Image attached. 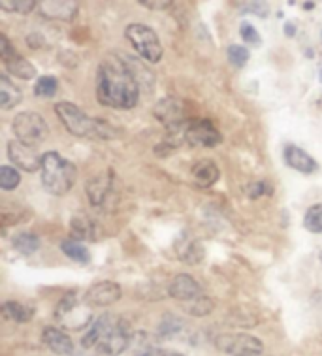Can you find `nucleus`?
Listing matches in <instances>:
<instances>
[{
	"label": "nucleus",
	"mask_w": 322,
	"mask_h": 356,
	"mask_svg": "<svg viewBox=\"0 0 322 356\" xmlns=\"http://www.w3.org/2000/svg\"><path fill=\"white\" fill-rule=\"evenodd\" d=\"M97 98L106 108L132 110L140 102V81L130 65L110 53L97 70Z\"/></svg>",
	"instance_id": "obj_1"
},
{
	"label": "nucleus",
	"mask_w": 322,
	"mask_h": 356,
	"mask_svg": "<svg viewBox=\"0 0 322 356\" xmlns=\"http://www.w3.org/2000/svg\"><path fill=\"white\" fill-rule=\"evenodd\" d=\"M42 187L55 196H65L72 191L78 179V168L76 164L57 153V151H47L42 155Z\"/></svg>",
	"instance_id": "obj_2"
},
{
	"label": "nucleus",
	"mask_w": 322,
	"mask_h": 356,
	"mask_svg": "<svg viewBox=\"0 0 322 356\" xmlns=\"http://www.w3.org/2000/svg\"><path fill=\"white\" fill-rule=\"evenodd\" d=\"M55 113L72 136L87 138V140H110L113 136L108 123L92 119L76 104L57 102L55 104Z\"/></svg>",
	"instance_id": "obj_3"
},
{
	"label": "nucleus",
	"mask_w": 322,
	"mask_h": 356,
	"mask_svg": "<svg viewBox=\"0 0 322 356\" xmlns=\"http://www.w3.org/2000/svg\"><path fill=\"white\" fill-rule=\"evenodd\" d=\"M124 36L130 42V46L134 47V51L147 60L149 65H156L162 58V44L156 33L151 26L143 23H132L124 29Z\"/></svg>",
	"instance_id": "obj_4"
},
{
	"label": "nucleus",
	"mask_w": 322,
	"mask_h": 356,
	"mask_svg": "<svg viewBox=\"0 0 322 356\" xmlns=\"http://www.w3.org/2000/svg\"><path fill=\"white\" fill-rule=\"evenodd\" d=\"M55 321L68 330H81L92 324V313L87 304H79L78 294L74 291L66 292L55 307Z\"/></svg>",
	"instance_id": "obj_5"
},
{
	"label": "nucleus",
	"mask_w": 322,
	"mask_h": 356,
	"mask_svg": "<svg viewBox=\"0 0 322 356\" xmlns=\"http://www.w3.org/2000/svg\"><path fill=\"white\" fill-rule=\"evenodd\" d=\"M12 130L15 138L29 147H36L49 136V127L36 111H21L13 117Z\"/></svg>",
	"instance_id": "obj_6"
},
{
	"label": "nucleus",
	"mask_w": 322,
	"mask_h": 356,
	"mask_svg": "<svg viewBox=\"0 0 322 356\" xmlns=\"http://www.w3.org/2000/svg\"><path fill=\"white\" fill-rule=\"evenodd\" d=\"M215 349L225 355L238 356L245 353H264V343L252 334L236 332V334H219L215 337Z\"/></svg>",
	"instance_id": "obj_7"
},
{
	"label": "nucleus",
	"mask_w": 322,
	"mask_h": 356,
	"mask_svg": "<svg viewBox=\"0 0 322 356\" xmlns=\"http://www.w3.org/2000/svg\"><path fill=\"white\" fill-rule=\"evenodd\" d=\"M153 115H155L168 130L181 129V127H185V124L191 121L187 104L175 97L162 98L161 102H156V106L153 108Z\"/></svg>",
	"instance_id": "obj_8"
},
{
	"label": "nucleus",
	"mask_w": 322,
	"mask_h": 356,
	"mask_svg": "<svg viewBox=\"0 0 322 356\" xmlns=\"http://www.w3.org/2000/svg\"><path fill=\"white\" fill-rule=\"evenodd\" d=\"M0 42H2L0 57H2L4 66H6L8 74H12L13 78L23 79V81H31V79L36 78V74H38L36 66L13 49L6 34H0Z\"/></svg>",
	"instance_id": "obj_9"
},
{
	"label": "nucleus",
	"mask_w": 322,
	"mask_h": 356,
	"mask_svg": "<svg viewBox=\"0 0 322 356\" xmlns=\"http://www.w3.org/2000/svg\"><path fill=\"white\" fill-rule=\"evenodd\" d=\"M185 142L198 147H215L223 142V134L215 129V124L207 119H191L185 124Z\"/></svg>",
	"instance_id": "obj_10"
},
{
	"label": "nucleus",
	"mask_w": 322,
	"mask_h": 356,
	"mask_svg": "<svg viewBox=\"0 0 322 356\" xmlns=\"http://www.w3.org/2000/svg\"><path fill=\"white\" fill-rule=\"evenodd\" d=\"M6 149L8 159L17 170L34 174V172H40V168H42V156L34 151V147H29L25 143H21L19 140H10Z\"/></svg>",
	"instance_id": "obj_11"
},
{
	"label": "nucleus",
	"mask_w": 322,
	"mask_h": 356,
	"mask_svg": "<svg viewBox=\"0 0 322 356\" xmlns=\"http://www.w3.org/2000/svg\"><path fill=\"white\" fill-rule=\"evenodd\" d=\"M122 296L121 285L115 281H98L85 292L83 304L89 307H108V305L117 304Z\"/></svg>",
	"instance_id": "obj_12"
},
{
	"label": "nucleus",
	"mask_w": 322,
	"mask_h": 356,
	"mask_svg": "<svg viewBox=\"0 0 322 356\" xmlns=\"http://www.w3.org/2000/svg\"><path fill=\"white\" fill-rule=\"evenodd\" d=\"M132 332H130V324L124 318H119L117 326L111 330V334L102 341L98 347V353L102 356H119L121 353L129 349L132 343Z\"/></svg>",
	"instance_id": "obj_13"
},
{
	"label": "nucleus",
	"mask_w": 322,
	"mask_h": 356,
	"mask_svg": "<svg viewBox=\"0 0 322 356\" xmlns=\"http://www.w3.org/2000/svg\"><path fill=\"white\" fill-rule=\"evenodd\" d=\"M119 318L111 313H106V315H100L97 321H92V324L89 326V330L85 332V336L81 337V345L85 349H98L106 337L110 336L111 330L115 328Z\"/></svg>",
	"instance_id": "obj_14"
},
{
	"label": "nucleus",
	"mask_w": 322,
	"mask_h": 356,
	"mask_svg": "<svg viewBox=\"0 0 322 356\" xmlns=\"http://www.w3.org/2000/svg\"><path fill=\"white\" fill-rule=\"evenodd\" d=\"M168 294L170 298L187 304L191 300L202 296V285L191 273H177L168 286Z\"/></svg>",
	"instance_id": "obj_15"
},
{
	"label": "nucleus",
	"mask_w": 322,
	"mask_h": 356,
	"mask_svg": "<svg viewBox=\"0 0 322 356\" xmlns=\"http://www.w3.org/2000/svg\"><path fill=\"white\" fill-rule=\"evenodd\" d=\"M111 191H113V172H102V174L95 175L92 179L85 183V193L87 198L92 206H102L106 200L110 198Z\"/></svg>",
	"instance_id": "obj_16"
},
{
	"label": "nucleus",
	"mask_w": 322,
	"mask_h": 356,
	"mask_svg": "<svg viewBox=\"0 0 322 356\" xmlns=\"http://www.w3.org/2000/svg\"><path fill=\"white\" fill-rule=\"evenodd\" d=\"M42 341H44L47 349L51 350L53 355H74V341H72V337L65 330L57 328V326H45L44 330H42Z\"/></svg>",
	"instance_id": "obj_17"
},
{
	"label": "nucleus",
	"mask_w": 322,
	"mask_h": 356,
	"mask_svg": "<svg viewBox=\"0 0 322 356\" xmlns=\"http://www.w3.org/2000/svg\"><path fill=\"white\" fill-rule=\"evenodd\" d=\"M283 156L284 162L289 164L290 168L296 170L300 174H315L316 170H319V162L307 151L298 147V145H292V143L284 145Z\"/></svg>",
	"instance_id": "obj_18"
},
{
	"label": "nucleus",
	"mask_w": 322,
	"mask_h": 356,
	"mask_svg": "<svg viewBox=\"0 0 322 356\" xmlns=\"http://www.w3.org/2000/svg\"><path fill=\"white\" fill-rule=\"evenodd\" d=\"M191 174H193L194 183H196L198 187L209 188L219 181L220 170L219 166H217V162H213L211 159H202V161H198L196 164H193Z\"/></svg>",
	"instance_id": "obj_19"
},
{
	"label": "nucleus",
	"mask_w": 322,
	"mask_h": 356,
	"mask_svg": "<svg viewBox=\"0 0 322 356\" xmlns=\"http://www.w3.org/2000/svg\"><path fill=\"white\" fill-rule=\"evenodd\" d=\"M38 8L42 15L58 21H72L78 13V2H72V0H66V2L47 0V2H38Z\"/></svg>",
	"instance_id": "obj_20"
},
{
	"label": "nucleus",
	"mask_w": 322,
	"mask_h": 356,
	"mask_svg": "<svg viewBox=\"0 0 322 356\" xmlns=\"http://www.w3.org/2000/svg\"><path fill=\"white\" fill-rule=\"evenodd\" d=\"M23 100L19 87H15L12 79L8 78L6 74L0 76V108L4 111L12 110L15 106H19Z\"/></svg>",
	"instance_id": "obj_21"
},
{
	"label": "nucleus",
	"mask_w": 322,
	"mask_h": 356,
	"mask_svg": "<svg viewBox=\"0 0 322 356\" xmlns=\"http://www.w3.org/2000/svg\"><path fill=\"white\" fill-rule=\"evenodd\" d=\"M2 317L15 324L31 323L34 317L33 305L21 304V302H4L2 304Z\"/></svg>",
	"instance_id": "obj_22"
},
{
	"label": "nucleus",
	"mask_w": 322,
	"mask_h": 356,
	"mask_svg": "<svg viewBox=\"0 0 322 356\" xmlns=\"http://www.w3.org/2000/svg\"><path fill=\"white\" fill-rule=\"evenodd\" d=\"M12 243H13V249H15L17 253L25 254V257H31V254H34L40 249V245H42V241H40V238L34 232L15 234V236H13Z\"/></svg>",
	"instance_id": "obj_23"
},
{
	"label": "nucleus",
	"mask_w": 322,
	"mask_h": 356,
	"mask_svg": "<svg viewBox=\"0 0 322 356\" xmlns=\"http://www.w3.org/2000/svg\"><path fill=\"white\" fill-rule=\"evenodd\" d=\"M72 236L76 240H97V234H95V225L87 215L79 213L76 215L70 222Z\"/></svg>",
	"instance_id": "obj_24"
},
{
	"label": "nucleus",
	"mask_w": 322,
	"mask_h": 356,
	"mask_svg": "<svg viewBox=\"0 0 322 356\" xmlns=\"http://www.w3.org/2000/svg\"><path fill=\"white\" fill-rule=\"evenodd\" d=\"M61 251L68 257L74 262H79V264H89L90 262V253L89 249L79 243L78 240H63L61 241Z\"/></svg>",
	"instance_id": "obj_25"
},
{
	"label": "nucleus",
	"mask_w": 322,
	"mask_h": 356,
	"mask_svg": "<svg viewBox=\"0 0 322 356\" xmlns=\"http://www.w3.org/2000/svg\"><path fill=\"white\" fill-rule=\"evenodd\" d=\"M185 313H188L191 317H207L213 309H215V302L209 296L202 294L198 298L191 300L187 304L183 305Z\"/></svg>",
	"instance_id": "obj_26"
},
{
	"label": "nucleus",
	"mask_w": 322,
	"mask_h": 356,
	"mask_svg": "<svg viewBox=\"0 0 322 356\" xmlns=\"http://www.w3.org/2000/svg\"><path fill=\"white\" fill-rule=\"evenodd\" d=\"M183 326L185 324H183V321L177 315L166 313V315H162V321L156 332H159V337H162V339H172V337H175L183 330Z\"/></svg>",
	"instance_id": "obj_27"
},
{
	"label": "nucleus",
	"mask_w": 322,
	"mask_h": 356,
	"mask_svg": "<svg viewBox=\"0 0 322 356\" xmlns=\"http://www.w3.org/2000/svg\"><path fill=\"white\" fill-rule=\"evenodd\" d=\"M303 228L311 234H322V204L313 206L303 215Z\"/></svg>",
	"instance_id": "obj_28"
},
{
	"label": "nucleus",
	"mask_w": 322,
	"mask_h": 356,
	"mask_svg": "<svg viewBox=\"0 0 322 356\" xmlns=\"http://www.w3.org/2000/svg\"><path fill=\"white\" fill-rule=\"evenodd\" d=\"M179 257L181 262H185V264H202L204 259H206V249H204V245H202L200 241H191V243L181 251Z\"/></svg>",
	"instance_id": "obj_29"
},
{
	"label": "nucleus",
	"mask_w": 322,
	"mask_h": 356,
	"mask_svg": "<svg viewBox=\"0 0 322 356\" xmlns=\"http://www.w3.org/2000/svg\"><path fill=\"white\" fill-rule=\"evenodd\" d=\"M21 183V174L19 170L15 168V166H2L0 168V188L2 191H15V188L19 187Z\"/></svg>",
	"instance_id": "obj_30"
},
{
	"label": "nucleus",
	"mask_w": 322,
	"mask_h": 356,
	"mask_svg": "<svg viewBox=\"0 0 322 356\" xmlns=\"http://www.w3.org/2000/svg\"><path fill=\"white\" fill-rule=\"evenodd\" d=\"M58 91V81L55 76H42L34 85V95L38 98H53Z\"/></svg>",
	"instance_id": "obj_31"
},
{
	"label": "nucleus",
	"mask_w": 322,
	"mask_h": 356,
	"mask_svg": "<svg viewBox=\"0 0 322 356\" xmlns=\"http://www.w3.org/2000/svg\"><path fill=\"white\" fill-rule=\"evenodd\" d=\"M226 57L230 60V65H234L236 68H243V66L249 63L251 53H249V49L245 46L232 44V46H228V49H226Z\"/></svg>",
	"instance_id": "obj_32"
},
{
	"label": "nucleus",
	"mask_w": 322,
	"mask_h": 356,
	"mask_svg": "<svg viewBox=\"0 0 322 356\" xmlns=\"http://www.w3.org/2000/svg\"><path fill=\"white\" fill-rule=\"evenodd\" d=\"M38 2H34V0H2L0 2V8L4 10V12H17V13H29L33 12L34 8H36Z\"/></svg>",
	"instance_id": "obj_33"
},
{
	"label": "nucleus",
	"mask_w": 322,
	"mask_h": 356,
	"mask_svg": "<svg viewBox=\"0 0 322 356\" xmlns=\"http://www.w3.org/2000/svg\"><path fill=\"white\" fill-rule=\"evenodd\" d=\"M239 34H241V38H243L245 44H249V46H260V44H262L260 34H258L257 29H255L249 21H243V23L239 25Z\"/></svg>",
	"instance_id": "obj_34"
},
{
	"label": "nucleus",
	"mask_w": 322,
	"mask_h": 356,
	"mask_svg": "<svg viewBox=\"0 0 322 356\" xmlns=\"http://www.w3.org/2000/svg\"><path fill=\"white\" fill-rule=\"evenodd\" d=\"M271 195H273V187H271L268 181L251 183V185L247 187V196H249L251 200H258V198H262V196Z\"/></svg>",
	"instance_id": "obj_35"
},
{
	"label": "nucleus",
	"mask_w": 322,
	"mask_h": 356,
	"mask_svg": "<svg viewBox=\"0 0 322 356\" xmlns=\"http://www.w3.org/2000/svg\"><path fill=\"white\" fill-rule=\"evenodd\" d=\"M241 12L255 13V15H258V17H268L270 8H268V4H266V2H243Z\"/></svg>",
	"instance_id": "obj_36"
},
{
	"label": "nucleus",
	"mask_w": 322,
	"mask_h": 356,
	"mask_svg": "<svg viewBox=\"0 0 322 356\" xmlns=\"http://www.w3.org/2000/svg\"><path fill=\"white\" fill-rule=\"evenodd\" d=\"M140 4L145 8H151V10H166L174 2L172 0H140Z\"/></svg>",
	"instance_id": "obj_37"
},
{
	"label": "nucleus",
	"mask_w": 322,
	"mask_h": 356,
	"mask_svg": "<svg viewBox=\"0 0 322 356\" xmlns=\"http://www.w3.org/2000/svg\"><path fill=\"white\" fill-rule=\"evenodd\" d=\"M159 349L161 347H145V349H140L134 356H159Z\"/></svg>",
	"instance_id": "obj_38"
},
{
	"label": "nucleus",
	"mask_w": 322,
	"mask_h": 356,
	"mask_svg": "<svg viewBox=\"0 0 322 356\" xmlns=\"http://www.w3.org/2000/svg\"><path fill=\"white\" fill-rule=\"evenodd\" d=\"M284 34L292 38V36L296 34V25H294V23H284Z\"/></svg>",
	"instance_id": "obj_39"
},
{
	"label": "nucleus",
	"mask_w": 322,
	"mask_h": 356,
	"mask_svg": "<svg viewBox=\"0 0 322 356\" xmlns=\"http://www.w3.org/2000/svg\"><path fill=\"white\" fill-rule=\"evenodd\" d=\"M159 356H185V355H181V353H175V350L159 349Z\"/></svg>",
	"instance_id": "obj_40"
},
{
	"label": "nucleus",
	"mask_w": 322,
	"mask_h": 356,
	"mask_svg": "<svg viewBox=\"0 0 322 356\" xmlns=\"http://www.w3.org/2000/svg\"><path fill=\"white\" fill-rule=\"evenodd\" d=\"M238 356H270V355H266V353H245V355H238Z\"/></svg>",
	"instance_id": "obj_41"
},
{
	"label": "nucleus",
	"mask_w": 322,
	"mask_h": 356,
	"mask_svg": "<svg viewBox=\"0 0 322 356\" xmlns=\"http://www.w3.org/2000/svg\"><path fill=\"white\" fill-rule=\"evenodd\" d=\"M303 8H305V10H313V8H315V2H303Z\"/></svg>",
	"instance_id": "obj_42"
},
{
	"label": "nucleus",
	"mask_w": 322,
	"mask_h": 356,
	"mask_svg": "<svg viewBox=\"0 0 322 356\" xmlns=\"http://www.w3.org/2000/svg\"><path fill=\"white\" fill-rule=\"evenodd\" d=\"M319 78H321V81H322V68H321V72H319Z\"/></svg>",
	"instance_id": "obj_43"
}]
</instances>
